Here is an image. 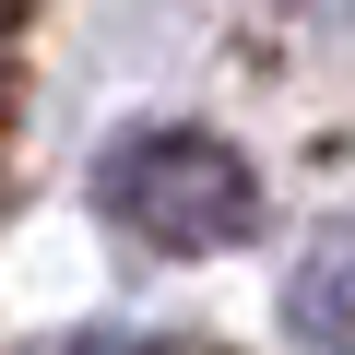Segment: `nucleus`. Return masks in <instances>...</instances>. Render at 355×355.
<instances>
[{
	"label": "nucleus",
	"instance_id": "f257e3e1",
	"mask_svg": "<svg viewBox=\"0 0 355 355\" xmlns=\"http://www.w3.org/2000/svg\"><path fill=\"white\" fill-rule=\"evenodd\" d=\"M95 214H107L119 237L166 249V261H202V249H237V237L261 225V178H249V154H237L225 130L154 119V130H119V142L95 154Z\"/></svg>",
	"mask_w": 355,
	"mask_h": 355
},
{
	"label": "nucleus",
	"instance_id": "f03ea898",
	"mask_svg": "<svg viewBox=\"0 0 355 355\" xmlns=\"http://www.w3.org/2000/svg\"><path fill=\"white\" fill-rule=\"evenodd\" d=\"M284 331H296L308 355H355V202L296 249V272H284Z\"/></svg>",
	"mask_w": 355,
	"mask_h": 355
}]
</instances>
